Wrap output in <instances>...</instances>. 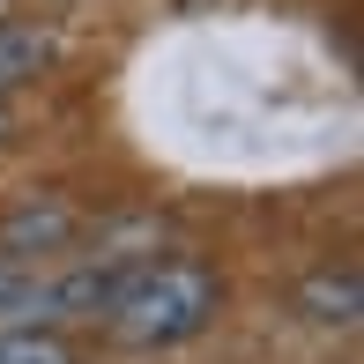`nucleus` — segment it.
<instances>
[{
    "label": "nucleus",
    "mask_w": 364,
    "mask_h": 364,
    "mask_svg": "<svg viewBox=\"0 0 364 364\" xmlns=\"http://www.w3.org/2000/svg\"><path fill=\"white\" fill-rule=\"evenodd\" d=\"M305 305H312V320L350 327V320H357V275H350V268H342V275H320V283L305 290Z\"/></svg>",
    "instance_id": "nucleus-4"
},
{
    "label": "nucleus",
    "mask_w": 364,
    "mask_h": 364,
    "mask_svg": "<svg viewBox=\"0 0 364 364\" xmlns=\"http://www.w3.org/2000/svg\"><path fill=\"white\" fill-rule=\"evenodd\" d=\"M216 312V275L186 268V260H164V268H134L127 290L112 297L105 327L127 342V350H164V342H186L208 327Z\"/></svg>",
    "instance_id": "nucleus-1"
},
{
    "label": "nucleus",
    "mask_w": 364,
    "mask_h": 364,
    "mask_svg": "<svg viewBox=\"0 0 364 364\" xmlns=\"http://www.w3.org/2000/svg\"><path fill=\"white\" fill-rule=\"evenodd\" d=\"M53 60V38L45 30H23V23H0V90H15V82H30Z\"/></svg>",
    "instance_id": "nucleus-3"
},
{
    "label": "nucleus",
    "mask_w": 364,
    "mask_h": 364,
    "mask_svg": "<svg viewBox=\"0 0 364 364\" xmlns=\"http://www.w3.org/2000/svg\"><path fill=\"white\" fill-rule=\"evenodd\" d=\"M0 134H8V105H0Z\"/></svg>",
    "instance_id": "nucleus-6"
},
{
    "label": "nucleus",
    "mask_w": 364,
    "mask_h": 364,
    "mask_svg": "<svg viewBox=\"0 0 364 364\" xmlns=\"http://www.w3.org/2000/svg\"><path fill=\"white\" fill-rule=\"evenodd\" d=\"M68 238H75V208H68V201H30V208H15V216H8L0 253H8V268H15V260H30V253H60Z\"/></svg>",
    "instance_id": "nucleus-2"
},
{
    "label": "nucleus",
    "mask_w": 364,
    "mask_h": 364,
    "mask_svg": "<svg viewBox=\"0 0 364 364\" xmlns=\"http://www.w3.org/2000/svg\"><path fill=\"white\" fill-rule=\"evenodd\" d=\"M0 364H75L60 350L53 335H15V327H0Z\"/></svg>",
    "instance_id": "nucleus-5"
}]
</instances>
